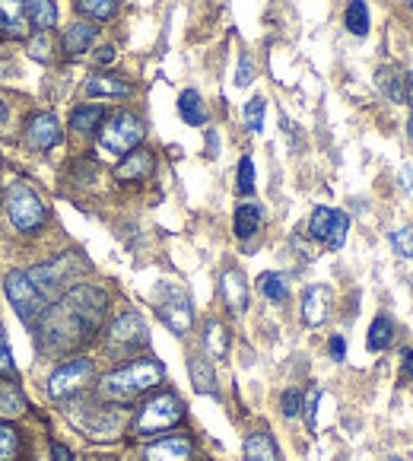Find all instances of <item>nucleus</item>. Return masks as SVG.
I'll use <instances>...</instances> for the list:
<instances>
[{
	"label": "nucleus",
	"instance_id": "f257e3e1",
	"mask_svg": "<svg viewBox=\"0 0 413 461\" xmlns=\"http://www.w3.org/2000/svg\"><path fill=\"white\" fill-rule=\"evenodd\" d=\"M166 379V366L157 357H130V363L112 369L99 379L95 394L102 401H112V404H130L140 394L157 392Z\"/></svg>",
	"mask_w": 413,
	"mask_h": 461
},
{
	"label": "nucleus",
	"instance_id": "f03ea898",
	"mask_svg": "<svg viewBox=\"0 0 413 461\" xmlns=\"http://www.w3.org/2000/svg\"><path fill=\"white\" fill-rule=\"evenodd\" d=\"M93 334L86 331L76 312L67 303L48 305L45 312L35 321V344L45 357H64V353H74L76 347H83Z\"/></svg>",
	"mask_w": 413,
	"mask_h": 461
},
{
	"label": "nucleus",
	"instance_id": "7ed1b4c3",
	"mask_svg": "<svg viewBox=\"0 0 413 461\" xmlns=\"http://www.w3.org/2000/svg\"><path fill=\"white\" fill-rule=\"evenodd\" d=\"M86 261H83L80 251H61V255H55V258L41 261V265L29 267V280H32L35 286H39L41 296L51 303V299L64 296V293L70 290V286L76 284V277L80 274H86Z\"/></svg>",
	"mask_w": 413,
	"mask_h": 461
},
{
	"label": "nucleus",
	"instance_id": "20e7f679",
	"mask_svg": "<svg viewBox=\"0 0 413 461\" xmlns=\"http://www.w3.org/2000/svg\"><path fill=\"white\" fill-rule=\"evenodd\" d=\"M184 420V404L175 392H153L134 414V433L140 439H153L169 429H175Z\"/></svg>",
	"mask_w": 413,
	"mask_h": 461
},
{
	"label": "nucleus",
	"instance_id": "39448f33",
	"mask_svg": "<svg viewBox=\"0 0 413 461\" xmlns=\"http://www.w3.org/2000/svg\"><path fill=\"white\" fill-rule=\"evenodd\" d=\"M99 398V394H95ZM70 420L93 439H115L124 429V404H112V401H83L70 398Z\"/></svg>",
	"mask_w": 413,
	"mask_h": 461
},
{
	"label": "nucleus",
	"instance_id": "423d86ee",
	"mask_svg": "<svg viewBox=\"0 0 413 461\" xmlns=\"http://www.w3.org/2000/svg\"><path fill=\"white\" fill-rule=\"evenodd\" d=\"M153 309H157L159 321L169 328L175 338H188L194 328V303H191L188 290L175 280H163L153 290Z\"/></svg>",
	"mask_w": 413,
	"mask_h": 461
},
{
	"label": "nucleus",
	"instance_id": "0eeeda50",
	"mask_svg": "<svg viewBox=\"0 0 413 461\" xmlns=\"http://www.w3.org/2000/svg\"><path fill=\"white\" fill-rule=\"evenodd\" d=\"M4 213H7L10 226H13L16 232H22V236L41 232V226H45V220H48L45 201H41L32 188H26L22 182L7 185V191H4Z\"/></svg>",
	"mask_w": 413,
	"mask_h": 461
},
{
	"label": "nucleus",
	"instance_id": "6e6552de",
	"mask_svg": "<svg viewBox=\"0 0 413 461\" xmlns=\"http://www.w3.org/2000/svg\"><path fill=\"white\" fill-rule=\"evenodd\" d=\"M147 137V124L140 115L121 109L115 115H109L99 128V147L112 157H128L130 149H137Z\"/></svg>",
	"mask_w": 413,
	"mask_h": 461
},
{
	"label": "nucleus",
	"instance_id": "1a4fd4ad",
	"mask_svg": "<svg viewBox=\"0 0 413 461\" xmlns=\"http://www.w3.org/2000/svg\"><path fill=\"white\" fill-rule=\"evenodd\" d=\"M149 331H147V321H143L140 312L134 309H124L121 315H115V321L109 325L105 331V350L121 360V357H134L140 347H147Z\"/></svg>",
	"mask_w": 413,
	"mask_h": 461
},
{
	"label": "nucleus",
	"instance_id": "9d476101",
	"mask_svg": "<svg viewBox=\"0 0 413 461\" xmlns=\"http://www.w3.org/2000/svg\"><path fill=\"white\" fill-rule=\"evenodd\" d=\"M95 379V363L89 357H74L61 363L55 373L48 375V398L51 401H70L80 398Z\"/></svg>",
	"mask_w": 413,
	"mask_h": 461
},
{
	"label": "nucleus",
	"instance_id": "9b49d317",
	"mask_svg": "<svg viewBox=\"0 0 413 461\" xmlns=\"http://www.w3.org/2000/svg\"><path fill=\"white\" fill-rule=\"evenodd\" d=\"M64 303L76 312V319L86 325L89 334H95L109 315V293L102 290L99 284H74L64 293Z\"/></svg>",
	"mask_w": 413,
	"mask_h": 461
},
{
	"label": "nucleus",
	"instance_id": "f8f14e48",
	"mask_svg": "<svg viewBox=\"0 0 413 461\" xmlns=\"http://www.w3.org/2000/svg\"><path fill=\"white\" fill-rule=\"evenodd\" d=\"M4 293H7L10 305H13L16 315H20L26 325H35L39 315L48 309V299L41 296L39 286L29 280L26 271H10L7 280H4Z\"/></svg>",
	"mask_w": 413,
	"mask_h": 461
},
{
	"label": "nucleus",
	"instance_id": "ddd939ff",
	"mask_svg": "<svg viewBox=\"0 0 413 461\" xmlns=\"http://www.w3.org/2000/svg\"><path fill=\"white\" fill-rule=\"evenodd\" d=\"M346 232H350V217L337 207H315L309 217V236L328 249H344Z\"/></svg>",
	"mask_w": 413,
	"mask_h": 461
},
{
	"label": "nucleus",
	"instance_id": "4468645a",
	"mask_svg": "<svg viewBox=\"0 0 413 461\" xmlns=\"http://www.w3.org/2000/svg\"><path fill=\"white\" fill-rule=\"evenodd\" d=\"M191 458H194V439L188 433L153 439L140 455V461H191Z\"/></svg>",
	"mask_w": 413,
	"mask_h": 461
},
{
	"label": "nucleus",
	"instance_id": "2eb2a0df",
	"mask_svg": "<svg viewBox=\"0 0 413 461\" xmlns=\"http://www.w3.org/2000/svg\"><path fill=\"white\" fill-rule=\"evenodd\" d=\"M61 124H58V118L51 115V112H39V115H32L26 122V143L29 149H35V153H48V149H55L58 143H61Z\"/></svg>",
	"mask_w": 413,
	"mask_h": 461
},
{
	"label": "nucleus",
	"instance_id": "dca6fc26",
	"mask_svg": "<svg viewBox=\"0 0 413 461\" xmlns=\"http://www.w3.org/2000/svg\"><path fill=\"white\" fill-rule=\"evenodd\" d=\"M157 169V153L147 147L130 149L128 157H121V163L115 166V182L121 185H134V182H147Z\"/></svg>",
	"mask_w": 413,
	"mask_h": 461
},
{
	"label": "nucleus",
	"instance_id": "f3484780",
	"mask_svg": "<svg viewBox=\"0 0 413 461\" xmlns=\"http://www.w3.org/2000/svg\"><path fill=\"white\" fill-rule=\"evenodd\" d=\"M302 321L309 328H319L328 321V315H331V286L325 284H312V286H305L302 293Z\"/></svg>",
	"mask_w": 413,
	"mask_h": 461
},
{
	"label": "nucleus",
	"instance_id": "a211bd4d",
	"mask_svg": "<svg viewBox=\"0 0 413 461\" xmlns=\"http://www.w3.org/2000/svg\"><path fill=\"white\" fill-rule=\"evenodd\" d=\"M220 296H223L226 309L232 315H242L248 309V280H245V274L238 267H226L220 274Z\"/></svg>",
	"mask_w": 413,
	"mask_h": 461
},
{
	"label": "nucleus",
	"instance_id": "6ab92c4d",
	"mask_svg": "<svg viewBox=\"0 0 413 461\" xmlns=\"http://www.w3.org/2000/svg\"><path fill=\"white\" fill-rule=\"evenodd\" d=\"M29 14L26 0H0V32L7 39H29Z\"/></svg>",
	"mask_w": 413,
	"mask_h": 461
},
{
	"label": "nucleus",
	"instance_id": "aec40b11",
	"mask_svg": "<svg viewBox=\"0 0 413 461\" xmlns=\"http://www.w3.org/2000/svg\"><path fill=\"white\" fill-rule=\"evenodd\" d=\"M134 93V83L118 74H93L86 80V95L93 99H128Z\"/></svg>",
	"mask_w": 413,
	"mask_h": 461
},
{
	"label": "nucleus",
	"instance_id": "412c9836",
	"mask_svg": "<svg viewBox=\"0 0 413 461\" xmlns=\"http://www.w3.org/2000/svg\"><path fill=\"white\" fill-rule=\"evenodd\" d=\"M188 375H191V385H194L197 394H211V398H220L217 369H213V363L207 360L203 353H191V357H188Z\"/></svg>",
	"mask_w": 413,
	"mask_h": 461
},
{
	"label": "nucleus",
	"instance_id": "4be33fe9",
	"mask_svg": "<svg viewBox=\"0 0 413 461\" xmlns=\"http://www.w3.org/2000/svg\"><path fill=\"white\" fill-rule=\"evenodd\" d=\"M261 226H265V207L255 201H242L236 207V217H232V232H236V239H251L261 232Z\"/></svg>",
	"mask_w": 413,
	"mask_h": 461
},
{
	"label": "nucleus",
	"instance_id": "5701e85b",
	"mask_svg": "<svg viewBox=\"0 0 413 461\" xmlns=\"http://www.w3.org/2000/svg\"><path fill=\"white\" fill-rule=\"evenodd\" d=\"M95 41V26L86 20H76L70 23L67 29H64V39H61V48L67 58H80L89 51V45Z\"/></svg>",
	"mask_w": 413,
	"mask_h": 461
},
{
	"label": "nucleus",
	"instance_id": "b1692460",
	"mask_svg": "<svg viewBox=\"0 0 413 461\" xmlns=\"http://www.w3.org/2000/svg\"><path fill=\"white\" fill-rule=\"evenodd\" d=\"M203 357L207 360H226V353H229V328L223 325V321L211 319L207 325H203Z\"/></svg>",
	"mask_w": 413,
	"mask_h": 461
},
{
	"label": "nucleus",
	"instance_id": "393cba45",
	"mask_svg": "<svg viewBox=\"0 0 413 461\" xmlns=\"http://www.w3.org/2000/svg\"><path fill=\"white\" fill-rule=\"evenodd\" d=\"M242 455L245 461H280L277 442H274V436L267 429H255V433L245 436Z\"/></svg>",
	"mask_w": 413,
	"mask_h": 461
},
{
	"label": "nucleus",
	"instance_id": "a878e982",
	"mask_svg": "<svg viewBox=\"0 0 413 461\" xmlns=\"http://www.w3.org/2000/svg\"><path fill=\"white\" fill-rule=\"evenodd\" d=\"M178 118L191 128H203V124L211 122V112L203 105V95L197 89H182L178 95Z\"/></svg>",
	"mask_w": 413,
	"mask_h": 461
},
{
	"label": "nucleus",
	"instance_id": "bb28decb",
	"mask_svg": "<svg viewBox=\"0 0 413 461\" xmlns=\"http://www.w3.org/2000/svg\"><path fill=\"white\" fill-rule=\"evenodd\" d=\"M102 122H105V109H102V105H95V102L76 105V109L70 112V131H74V134H80V137L95 134V131L102 128Z\"/></svg>",
	"mask_w": 413,
	"mask_h": 461
},
{
	"label": "nucleus",
	"instance_id": "cd10ccee",
	"mask_svg": "<svg viewBox=\"0 0 413 461\" xmlns=\"http://www.w3.org/2000/svg\"><path fill=\"white\" fill-rule=\"evenodd\" d=\"M375 86L394 105H404V70L394 68V64H385V68L375 70Z\"/></svg>",
	"mask_w": 413,
	"mask_h": 461
},
{
	"label": "nucleus",
	"instance_id": "c85d7f7f",
	"mask_svg": "<svg viewBox=\"0 0 413 461\" xmlns=\"http://www.w3.org/2000/svg\"><path fill=\"white\" fill-rule=\"evenodd\" d=\"M394 334H398V328H394L391 315L379 312L373 319V325H369V334H366V347L373 353H385L388 347L394 344Z\"/></svg>",
	"mask_w": 413,
	"mask_h": 461
},
{
	"label": "nucleus",
	"instance_id": "c756f323",
	"mask_svg": "<svg viewBox=\"0 0 413 461\" xmlns=\"http://www.w3.org/2000/svg\"><path fill=\"white\" fill-rule=\"evenodd\" d=\"M344 26H346V32L356 35V39H366L369 29H373V14H369L366 0H350V4H346Z\"/></svg>",
	"mask_w": 413,
	"mask_h": 461
},
{
	"label": "nucleus",
	"instance_id": "7c9ffc66",
	"mask_svg": "<svg viewBox=\"0 0 413 461\" xmlns=\"http://www.w3.org/2000/svg\"><path fill=\"white\" fill-rule=\"evenodd\" d=\"M257 290H261V296L274 305H283L286 299H290V284H286V277L277 271L261 274V277H257Z\"/></svg>",
	"mask_w": 413,
	"mask_h": 461
},
{
	"label": "nucleus",
	"instance_id": "2f4dec72",
	"mask_svg": "<svg viewBox=\"0 0 413 461\" xmlns=\"http://www.w3.org/2000/svg\"><path fill=\"white\" fill-rule=\"evenodd\" d=\"M26 14H29V23H32L39 32L55 29V23H58L55 0H26Z\"/></svg>",
	"mask_w": 413,
	"mask_h": 461
},
{
	"label": "nucleus",
	"instance_id": "473e14b6",
	"mask_svg": "<svg viewBox=\"0 0 413 461\" xmlns=\"http://www.w3.org/2000/svg\"><path fill=\"white\" fill-rule=\"evenodd\" d=\"M22 458V433L10 420H0V461Z\"/></svg>",
	"mask_w": 413,
	"mask_h": 461
},
{
	"label": "nucleus",
	"instance_id": "72a5a7b5",
	"mask_svg": "<svg viewBox=\"0 0 413 461\" xmlns=\"http://www.w3.org/2000/svg\"><path fill=\"white\" fill-rule=\"evenodd\" d=\"M26 411V401H22V392L13 385V382H0V417L10 420V417H20Z\"/></svg>",
	"mask_w": 413,
	"mask_h": 461
},
{
	"label": "nucleus",
	"instance_id": "f704fd0d",
	"mask_svg": "<svg viewBox=\"0 0 413 461\" xmlns=\"http://www.w3.org/2000/svg\"><path fill=\"white\" fill-rule=\"evenodd\" d=\"M118 7H121V0H76V10L95 23L112 20L118 14Z\"/></svg>",
	"mask_w": 413,
	"mask_h": 461
},
{
	"label": "nucleus",
	"instance_id": "c9c22d12",
	"mask_svg": "<svg viewBox=\"0 0 413 461\" xmlns=\"http://www.w3.org/2000/svg\"><path fill=\"white\" fill-rule=\"evenodd\" d=\"M236 191L242 197L255 194V159L245 153L242 159H238V169H236Z\"/></svg>",
	"mask_w": 413,
	"mask_h": 461
},
{
	"label": "nucleus",
	"instance_id": "e433bc0d",
	"mask_svg": "<svg viewBox=\"0 0 413 461\" xmlns=\"http://www.w3.org/2000/svg\"><path fill=\"white\" fill-rule=\"evenodd\" d=\"M265 99L261 95H255V99L245 105V128L251 131V134H261L265 131Z\"/></svg>",
	"mask_w": 413,
	"mask_h": 461
},
{
	"label": "nucleus",
	"instance_id": "4c0bfd02",
	"mask_svg": "<svg viewBox=\"0 0 413 461\" xmlns=\"http://www.w3.org/2000/svg\"><path fill=\"white\" fill-rule=\"evenodd\" d=\"M0 379H16V363H13V353H10L4 321H0Z\"/></svg>",
	"mask_w": 413,
	"mask_h": 461
},
{
	"label": "nucleus",
	"instance_id": "58836bf2",
	"mask_svg": "<svg viewBox=\"0 0 413 461\" xmlns=\"http://www.w3.org/2000/svg\"><path fill=\"white\" fill-rule=\"evenodd\" d=\"M391 249L400 258H413V226H398L391 232Z\"/></svg>",
	"mask_w": 413,
	"mask_h": 461
},
{
	"label": "nucleus",
	"instance_id": "ea45409f",
	"mask_svg": "<svg viewBox=\"0 0 413 461\" xmlns=\"http://www.w3.org/2000/svg\"><path fill=\"white\" fill-rule=\"evenodd\" d=\"M280 411H283V417L302 414V392H299V388H286V392L280 394Z\"/></svg>",
	"mask_w": 413,
	"mask_h": 461
},
{
	"label": "nucleus",
	"instance_id": "a19ab883",
	"mask_svg": "<svg viewBox=\"0 0 413 461\" xmlns=\"http://www.w3.org/2000/svg\"><path fill=\"white\" fill-rule=\"evenodd\" d=\"M319 401H321V388L312 385V388H309V394L302 398V414H305L309 429H315V411H319Z\"/></svg>",
	"mask_w": 413,
	"mask_h": 461
},
{
	"label": "nucleus",
	"instance_id": "79ce46f5",
	"mask_svg": "<svg viewBox=\"0 0 413 461\" xmlns=\"http://www.w3.org/2000/svg\"><path fill=\"white\" fill-rule=\"evenodd\" d=\"M29 55H32L35 61H41V64L51 61V39H48V32H39V39L29 41Z\"/></svg>",
	"mask_w": 413,
	"mask_h": 461
},
{
	"label": "nucleus",
	"instance_id": "37998d69",
	"mask_svg": "<svg viewBox=\"0 0 413 461\" xmlns=\"http://www.w3.org/2000/svg\"><path fill=\"white\" fill-rule=\"evenodd\" d=\"M251 80H255V61H251V55H242L236 70V86H248Z\"/></svg>",
	"mask_w": 413,
	"mask_h": 461
},
{
	"label": "nucleus",
	"instance_id": "c03bdc74",
	"mask_svg": "<svg viewBox=\"0 0 413 461\" xmlns=\"http://www.w3.org/2000/svg\"><path fill=\"white\" fill-rule=\"evenodd\" d=\"M328 353H331L334 363L344 360V357H346V340H344V334H331V338H328Z\"/></svg>",
	"mask_w": 413,
	"mask_h": 461
},
{
	"label": "nucleus",
	"instance_id": "a18cd8bd",
	"mask_svg": "<svg viewBox=\"0 0 413 461\" xmlns=\"http://www.w3.org/2000/svg\"><path fill=\"white\" fill-rule=\"evenodd\" d=\"M51 461H74V452L64 442H51Z\"/></svg>",
	"mask_w": 413,
	"mask_h": 461
},
{
	"label": "nucleus",
	"instance_id": "49530a36",
	"mask_svg": "<svg viewBox=\"0 0 413 461\" xmlns=\"http://www.w3.org/2000/svg\"><path fill=\"white\" fill-rule=\"evenodd\" d=\"M118 58V51L112 45H102L99 51H95V64H102V68H105V64H112Z\"/></svg>",
	"mask_w": 413,
	"mask_h": 461
},
{
	"label": "nucleus",
	"instance_id": "de8ad7c7",
	"mask_svg": "<svg viewBox=\"0 0 413 461\" xmlns=\"http://www.w3.org/2000/svg\"><path fill=\"white\" fill-rule=\"evenodd\" d=\"M400 366H404L407 379L413 382V350H410V347H404V350H400Z\"/></svg>",
	"mask_w": 413,
	"mask_h": 461
},
{
	"label": "nucleus",
	"instance_id": "09e8293b",
	"mask_svg": "<svg viewBox=\"0 0 413 461\" xmlns=\"http://www.w3.org/2000/svg\"><path fill=\"white\" fill-rule=\"evenodd\" d=\"M404 105H410V115H413V70L404 74Z\"/></svg>",
	"mask_w": 413,
	"mask_h": 461
},
{
	"label": "nucleus",
	"instance_id": "8fccbe9b",
	"mask_svg": "<svg viewBox=\"0 0 413 461\" xmlns=\"http://www.w3.org/2000/svg\"><path fill=\"white\" fill-rule=\"evenodd\" d=\"M400 185H404V188H410V169H404V172H400Z\"/></svg>",
	"mask_w": 413,
	"mask_h": 461
},
{
	"label": "nucleus",
	"instance_id": "3c124183",
	"mask_svg": "<svg viewBox=\"0 0 413 461\" xmlns=\"http://www.w3.org/2000/svg\"><path fill=\"white\" fill-rule=\"evenodd\" d=\"M407 137H410V140H413V115L407 118Z\"/></svg>",
	"mask_w": 413,
	"mask_h": 461
},
{
	"label": "nucleus",
	"instance_id": "603ef678",
	"mask_svg": "<svg viewBox=\"0 0 413 461\" xmlns=\"http://www.w3.org/2000/svg\"><path fill=\"white\" fill-rule=\"evenodd\" d=\"M4 115H7V102L0 99V122H4Z\"/></svg>",
	"mask_w": 413,
	"mask_h": 461
},
{
	"label": "nucleus",
	"instance_id": "864d4df0",
	"mask_svg": "<svg viewBox=\"0 0 413 461\" xmlns=\"http://www.w3.org/2000/svg\"><path fill=\"white\" fill-rule=\"evenodd\" d=\"M95 461H105V458H95Z\"/></svg>",
	"mask_w": 413,
	"mask_h": 461
}]
</instances>
